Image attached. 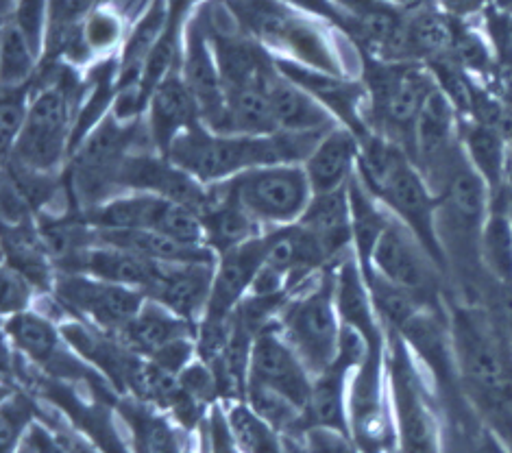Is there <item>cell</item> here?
<instances>
[{
  "label": "cell",
  "mask_w": 512,
  "mask_h": 453,
  "mask_svg": "<svg viewBox=\"0 0 512 453\" xmlns=\"http://www.w3.org/2000/svg\"><path fill=\"white\" fill-rule=\"evenodd\" d=\"M325 136V133H323ZM323 136L277 131L273 136H223L207 127H190L170 144L166 157L205 186L234 179L247 170L271 164H306Z\"/></svg>",
  "instance_id": "cell-1"
},
{
  "label": "cell",
  "mask_w": 512,
  "mask_h": 453,
  "mask_svg": "<svg viewBox=\"0 0 512 453\" xmlns=\"http://www.w3.org/2000/svg\"><path fill=\"white\" fill-rule=\"evenodd\" d=\"M144 146H153L144 120H123L116 114H107L72 151L66 164V188L77 212L92 210L123 194L118 186L120 170L127 157Z\"/></svg>",
  "instance_id": "cell-2"
},
{
  "label": "cell",
  "mask_w": 512,
  "mask_h": 453,
  "mask_svg": "<svg viewBox=\"0 0 512 453\" xmlns=\"http://www.w3.org/2000/svg\"><path fill=\"white\" fill-rule=\"evenodd\" d=\"M367 88V125L410 153L414 125L425 101L436 90V79L425 64H390L369 57L362 70Z\"/></svg>",
  "instance_id": "cell-3"
},
{
  "label": "cell",
  "mask_w": 512,
  "mask_h": 453,
  "mask_svg": "<svg viewBox=\"0 0 512 453\" xmlns=\"http://www.w3.org/2000/svg\"><path fill=\"white\" fill-rule=\"evenodd\" d=\"M77 103V83L68 72L35 90L27 125L5 159L48 175L62 173L72 155Z\"/></svg>",
  "instance_id": "cell-4"
},
{
  "label": "cell",
  "mask_w": 512,
  "mask_h": 453,
  "mask_svg": "<svg viewBox=\"0 0 512 453\" xmlns=\"http://www.w3.org/2000/svg\"><path fill=\"white\" fill-rule=\"evenodd\" d=\"M386 371L401 453H443L434 410L436 386L428 384V373L395 332H386Z\"/></svg>",
  "instance_id": "cell-5"
},
{
  "label": "cell",
  "mask_w": 512,
  "mask_h": 453,
  "mask_svg": "<svg viewBox=\"0 0 512 453\" xmlns=\"http://www.w3.org/2000/svg\"><path fill=\"white\" fill-rule=\"evenodd\" d=\"M277 327L312 377L338 360L343 323L336 310L334 266L290 292Z\"/></svg>",
  "instance_id": "cell-6"
},
{
  "label": "cell",
  "mask_w": 512,
  "mask_h": 453,
  "mask_svg": "<svg viewBox=\"0 0 512 453\" xmlns=\"http://www.w3.org/2000/svg\"><path fill=\"white\" fill-rule=\"evenodd\" d=\"M214 186H221L266 231L297 225L314 197L303 164L260 166Z\"/></svg>",
  "instance_id": "cell-7"
},
{
  "label": "cell",
  "mask_w": 512,
  "mask_h": 453,
  "mask_svg": "<svg viewBox=\"0 0 512 453\" xmlns=\"http://www.w3.org/2000/svg\"><path fill=\"white\" fill-rule=\"evenodd\" d=\"M367 266L388 279L390 284L412 292L425 305H432V308L447 305L449 279L443 268L395 218H390L384 234L377 240Z\"/></svg>",
  "instance_id": "cell-8"
},
{
  "label": "cell",
  "mask_w": 512,
  "mask_h": 453,
  "mask_svg": "<svg viewBox=\"0 0 512 453\" xmlns=\"http://www.w3.org/2000/svg\"><path fill=\"white\" fill-rule=\"evenodd\" d=\"M388 401L386 349H373L349 382V436L360 453H382L397 436Z\"/></svg>",
  "instance_id": "cell-9"
},
{
  "label": "cell",
  "mask_w": 512,
  "mask_h": 453,
  "mask_svg": "<svg viewBox=\"0 0 512 453\" xmlns=\"http://www.w3.org/2000/svg\"><path fill=\"white\" fill-rule=\"evenodd\" d=\"M53 295L68 316L118 336L138 316L146 295L83 273H57Z\"/></svg>",
  "instance_id": "cell-10"
},
{
  "label": "cell",
  "mask_w": 512,
  "mask_h": 453,
  "mask_svg": "<svg viewBox=\"0 0 512 453\" xmlns=\"http://www.w3.org/2000/svg\"><path fill=\"white\" fill-rule=\"evenodd\" d=\"M312 379V373L288 345L277 323L258 334L251 351L247 386H260L282 395L303 412L310 399Z\"/></svg>",
  "instance_id": "cell-11"
},
{
  "label": "cell",
  "mask_w": 512,
  "mask_h": 453,
  "mask_svg": "<svg viewBox=\"0 0 512 453\" xmlns=\"http://www.w3.org/2000/svg\"><path fill=\"white\" fill-rule=\"evenodd\" d=\"M268 231L262 236L238 244L218 255L210 303L203 321H229L240 303L249 297V290L266 260Z\"/></svg>",
  "instance_id": "cell-12"
},
{
  "label": "cell",
  "mask_w": 512,
  "mask_h": 453,
  "mask_svg": "<svg viewBox=\"0 0 512 453\" xmlns=\"http://www.w3.org/2000/svg\"><path fill=\"white\" fill-rule=\"evenodd\" d=\"M181 77L199 107L201 125L210 127L225 107L227 88L212 48V40L199 22H192L186 33V48L181 57Z\"/></svg>",
  "instance_id": "cell-13"
},
{
  "label": "cell",
  "mask_w": 512,
  "mask_h": 453,
  "mask_svg": "<svg viewBox=\"0 0 512 453\" xmlns=\"http://www.w3.org/2000/svg\"><path fill=\"white\" fill-rule=\"evenodd\" d=\"M144 122L153 146L162 155L168 153L177 136L201 122L197 101L181 77V66L170 70L153 90L149 105H146Z\"/></svg>",
  "instance_id": "cell-14"
},
{
  "label": "cell",
  "mask_w": 512,
  "mask_h": 453,
  "mask_svg": "<svg viewBox=\"0 0 512 453\" xmlns=\"http://www.w3.org/2000/svg\"><path fill=\"white\" fill-rule=\"evenodd\" d=\"M334 297L343 327L358 332L371 349H384L386 329L377 316L367 279L353 251L334 264Z\"/></svg>",
  "instance_id": "cell-15"
},
{
  "label": "cell",
  "mask_w": 512,
  "mask_h": 453,
  "mask_svg": "<svg viewBox=\"0 0 512 453\" xmlns=\"http://www.w3.org/2000/svg\"><path fill=\"white\" fill-rule=\"evenodd\" d=\"M216 262L164 264L146 299L162 303L173 314L199 325L210 303Z\"/></svg>",
  "instance_id": "cell-16"
},
{
  "label": "cell",
  "mask_w": 512,
  "mask_h": 453,
  "mask_svg": "<svg viewBox=\"0 0 512 453\" xmlns=\"http://www.w3.org/2000/svg\"><path fill=\"white\" fill-rule=\"evenodd\" d=\"M360 153L362 138L356 131L345 125H336L332 131H327L303 164L314 194L345 190L353 175L358 173Z\"/></svg>",
  "instance_id": "cell-17"
},
{
  "label": "cell",
  "mask_w": 512,
  "mask_h": 453,
  "mask_svg": "<svg viewBox=\"0 0 512 453\" xmlns=\"http://www.w3.org/2000/svg\"><path fill=\"white\" fill-rule=\"evenodd\" d=\"M266 92L268 99H271L279 131L301 133V136H308V133L323 136V133L340 125L321 101H316L308 90H303L301 85L284 77L279 70L268 81Z\"/></svg>",
  "instance_id": "cell-18"
},
{
  "label": "cell",
  "mask_w": 512,
  "mask_h": 453,
  "mask_svg": "<svg viewBox=\"0 0 512 453\" xmlns=\"http://www.w3.org/2000/svg\"><path fill=\"white\" fill-rule=\"evenodd\" d=\"M162 266L164 264H155L142 255L96 242L68 271L62 273L92 275L96 279L109 281V284L127 286L149 295V290L155 286L157 277L162 273Z\"/></svg>",
  "instance_id": "cell-19"
},
{
  "label": "cell",
  "mask_w": 512,
  "mask_h": 453,
  "mask_svg": "<svg viewBox=\"0 0 512 453\" xmlns=\"http://www.w3.org/2000/svg\"><path fill=\"white\" fill-rule=\"evenodd\" d=\"M299 225L310 231L316 242L321 244L329 264L334 266L338 260H343L347 253L353 251L351 205L347 188L314 194Z\"/></svg>",
  "instance_id": "cell-20"
},
{
  "label": "cell",
  "mask_w": 512,
  "mask_h": 453,
  "mask_svg": "<svg viewBox=\"0 0 512 453\" xmlns=\"http://www.w3.org/2000/svg\"><path fill=\"white\" fill-rule=\"evenodd\" d=\"M197 327L199 325L164 308L162 303L146 299L138 316L118 334V338L140 358L151 360L173 342L197 336Z\"/></svg>",
  "instance_id": "cell-21"
},
{
  "label": "cell",
  "mask_w": 512,
  "mask_h": 453,
  "mask_svg": "<svg viewBox=\"0 0 512 453\" xmlns=\"http://www.w3.org/2000/svg\"><path fill=\"white\" fill-rule=\"evenodd\" d=\"M266 85L229 88L221 116L207 129L214 133H223V136H273L279 129Z\"/></svg>",
  "instance_id": "cell-22"
},
{
  "label": "cell",
  "mask_w": 512,
  "mask_h": 453,
  "mask_svg": "<svg viewBox=\"0 0 512 453\" xmlns=\"http://www.w3.org/2000/svg\"><path fill=\"white\" fill-rule=\"evenodd\" d=\"M353 369L334 362L327 371L314 375L310 399L303 410V432L312 427L349 434V382Z\"/></svg>",
  "instance_id": "cell-23"
},
{
  "label": "cell",
  "mask_w": 512,
  "mask_h": 453,
  "mask_svg": "<svg viewBox=\"0 0 512 453\" xmlns=\"http://www.w3.org/2000/svg\"><path fill=\"white\" fill-rule=\"evenodd\" d=\"M460 142L467 162L478 173L491 194L506 190V168L510 155V140L502 131L484 125L480 120H460Z\"/></svg>",
  "instance_id": "cell-24"
},
{
  "label": "cell",
  "mask_w": 512,
  "mask_h": 453,
  "mask_svg": "<svg viewBox=\"0 0 512 453\" xmlns=\"http://www.w3.org/2000/svg\"><path fill=\"white\" fill-rule=\"evenodd\" d=\"M482 266L491 284L512 286V199L506 190L491 199L482 236Z\"/></svg>",
  "instance_id": "cell-25"
},
{
  "label": "cell",
  "mask_w": 512,
  "mask_h": 453,
  "mask_svg": "<svg viewBox=\"0 0 512 453\" xmlns=\"http://www.w3.org/2000/svg\"><path fill=\"white\" fill-rule=\"evenodd\" d=\"M214 188V203L210 210L203 214V223L207 231V244L214 249L216 255H221L238 244L253 240L264 234V227L255 220L249 212L229 197L221 186Z\"/></svg>",
  "instance_id": "cell-26"
},
{
  "label": "cell",
  "mask_w": 512,
  "mask_h": 453,
  "mask_svg": "<svg viewBox=\"0 0 512 453\" xmlns=\"http://www.w3.org/2000/svg\"><path fill=\"white\" fill-rule=\"evenodd\" d=\"M351 205V227H353V253L360 266H367L377 240L390 223V216L380 199L367 188V183L356 173L347 186Z\"/></svg>",
  "instance_id": "cell-27"
},
{
  "label": "cell",
  "mask_w": 512,
  "mask_h": 453,
  "mask_svg": "<svg viewBox=\"0 0 512 453\" xmlns=\"http://www.w3.org/2000/svg\"><path fill=\"white\" fill-rule=\"evenodd\" d=\"M42 48L16 20L3 27V88H20L35 81Z\"/></svg>",
  "instance_id": "cell-28"
},
{
  "label": "cell",
  "mask_w": 512,
  "mask_h": 453,
  "mask_svg": "<svg viewBox=\"0 0 512 453\" xmlns=\"http://www.w3.org/2000/svg\"><path fill=\"white\" fill-rule=\"evenodd\" d=\"M99 0H46V59L64 55L70 40L81 31Z\"/></svg>",
  "instance_id": "cell-29"
},
{
  "label": "cell",
  "mask_w": 512,
  "mask_h": 453,
  "mask_svg": "<svg viewBox=\"0 0 512 453\" xmlns=\"http://www.w3.org/2000/svg\"><path fill=\"white\" fill-rule=\"evenodd\" d=\"M227 419L242 453H286L282 434L262 421L245 401L231 403L227 408Z\"/></svg>",
  "instance_id": "cell-30"
},
{
  "label": "cell",
  "mask_w": 512,
  "mask_h": 453,
  "mask_svg": "<svg viewBox=\"0 0 512 453\" xmlns=\"http://www.w3.org/2000/svg\"><path fill=\"white\" fill-rule=\"evenodd\" d=\"M35 81L20 88H3L0 99V136H3V157L14 151L20 133L27 125L29 109L33 101Z\"/></svg>",
  "instance_id": "cell-31"
},
{
  "label": "cell",
  "mask_w": 512,
  "mask_h": 453,
  "mask_svg": "<svg viewBox=\"0 0 512 453\" xmlns=\"http://www.w3.org/2000/svg\"><path fill=\"white\" fill-rule=\"evenodd\" d=\"M35 406L27 395L14 390V397H5L3 416H0V447L3 453H18L20 438L31 430Z\"/></svg>",
  "instance_id": "cell-32"
},
{
  "label": "cell",
  "mask_w": 512,
  "mask_h": 453,
  "mask_svg": "<svg viewBox=\"0 0 512 453\" xmlns=\"http://www.w3.org/2000/svg\"><path fill=\"white\" fill-rule=\"evenodd\" d=\"M486 38H489L497 68L502 72L504 81L512 88V14L489 9L486 11Z\"/></svg>",
  "instance_id": "cell-33"
},
{
  "label": "cell",
  "mask_w": 512,
  "mask_h": 453,
  "mask_svg": "<svg viewBox=\"0 0 512 453\" xmlns=\"http://www.w3.org/2000/svg\"><path fill=\"white\" fill-rule=\"evenodd\" d=\"M3 318L16 316L22 312H31L42 297L27 277H22L14 268L3 264Z\"/></svg>",
  "instance_id": "cell-34"
},
{
  "label": "cell",
  "mask_w": 512,
  "mask_h": 453,
  "mask_svg": "<svg viewBox=\"0 0 512 453\" xmlns=\"http://www.w3.org/2000/svg\"><path fill=\"white\" fill-rule=\"evenodd\" d=\"M205 434H207V449L210 453H242L238 440L231 432L227 412L218 406H212L205 419Z\"/></svg>",
  "instance_id": "cell-35"
},
{
  "label": "cell",
  "mask_w": 512,
  "mask_h": 453,
  "mask_svg": "<svg viewBox=\"0 0 512 453\" xmlns=\"http://www.w3.org/2000/svg\"><path fill=\"white\" fill-rule=\"evenodd\" d=\"M303 449L306 453H358L349 434L336 430H323V427H312L303 434Z\"/></svg>",
  "instance_id": "cell-36"
},
{
  "label": "cell",
  "mask_w": 512,
  "mask_h": 453,
  "mask_svg": "<svg viewBox=\"0 0 512 453\" xmlns=\"http://www.w3.org/2000/svg\"><path fill=\"white\" fill-rule=\"evenodd\" d=\"M436 5L451 20L467 22L469 18L486 14L491 9V0H436Z\"/></svg>",
  "instance_id": "cell-37"
},
{
  "label": "cell",
  "mask_w": 512,
  "mask_h": 453,
  "mask_svg": "<svg viewBox=\"0 0 512 453\" xmlns=\"http://www.w3.org/2000/svg\"><path fill=\"white\" fill-rule=\"evenodd\" d=\"M24 445L33 453H68L57 434H51L44 425L33 423L31 430L24 436Z\"/></svg>",
  "instance_id": "cell-38"
},
{
  "label": "cell",
  "mask_w": 512,
  "mask_h": 453,
  "mask_svg": "<svg viewBox=\"0 0 512 453\" xmlns=\"http://www.w3.org/2000/svg\"><path fill=\"white\" fill-rule=\"evenodd\" d=\"M59 440H62L64 447L68 453H99L94 447H90L88 443L81 436H75V434H68V432H57Z\"/></svg>",
  "instance_id": "cell-39"
},
{
  "label": "cell",
  "mask_w": 512,
  "mask_h": 453,
  "mask_svg": "<svg viewBox=\"0 0 512 453\" xmlns=\"http://www.w3.org/2000/svg\"><path fill=\"white\" fill-rule=\"evenodd\" d=\"M491 9L502 11V14H512V0H491Z\"/></svg>",
  "instance_id": "cell-40"
},
{
  "label": "cell",
  "mask_w": 512,
  "mask_h": 453,
  "mask_svg": "<svg viewBox=\"0 0 512 453\" xmlns=\"http://www.w3.org/2000/svg\"><path fill=\"white\" fill-rule=\"evenodd\" d=\"M16 3H20V0H3V9H5V14H7L11 5H16Z\"/></svg>",
  "instance_id": "cell-41"
},
{
  "label": "cell",
  "mask_w": 512,
  "mask_h": 453,
  "mask_svg": "<svg viewBox=\"0 0 512 453\" xmlns=\"http://www.w3.org/2000/svg\"><path fill=\"white\" fill-rule=\"evenodd\" d=\"M18 453H33V451H31L27 445H24V447H20V449H18Z\"/></svg>",
  "instance_id": "cell-42"
},
{
  "label": "cell",
  "mask_w": 512,
  "mask_h": 453,
  "mask_svg": "<svg viewBox=\"0 0 512 453\" xmlns=\"http://www.w3.org/2000/svg\"><path fill=\"white\" fill-rule=\"evenodd\" d=\"M184 453H192V451H184Z\"/></svg>",
  "instance_id": "cell-43"
},
{
  "label": "cell",
  "mask_w": 512,
  "mask_h": 453,
  "mask_svg": "<svg viewBox=\"0 0 512 453\" xmlns=\"http://www.w3.org/2000/svg\"><path fill=\"white\" fill-rule=\"evenodd\" d=\"M138 453H144V451H140V449H138Z\"/></svg>",
  "instance_id": "cell-44"
}]
</instances>
